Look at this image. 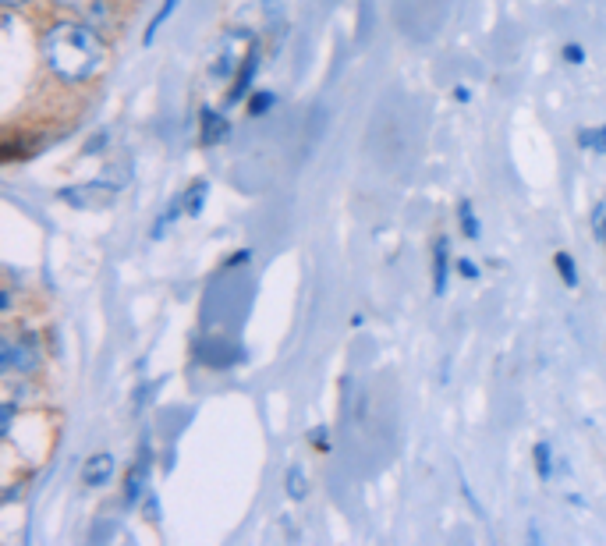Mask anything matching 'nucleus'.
I'll list each match as a JSON object with an SVG mask.
<instances>
[{
	"mask_svg": "<svg viewBox=\"0 0 606 546\" xmlns=\"http://www.w3.org/2000/svg\"><path fill=\"white\" fill-rule=\"evenodd\" d=\"M57 203L71 206V210H110L117 203V188L110 181H82V185L61 188Z\"/></svg>",
	"mask_w": 606,
	"mask_h": 546,
	"instance_id": "2",
	"label": "nucleus"
},
{
	"mask_svg": "<svg viewBox=\"0 0 606 546\" xmlns=\"http://www.w3.org/2000/svg\"><path fill=\"white\" fill-rule=\"evenodd\" d=\"M451 245H447V238H436L433 242V291L436 295H443L447 291V273H451Z\"/></svg>",
	"mask_w": 606,
	"mask_h": 546,
	"instance_id": "8",
	"label": "nucleus"
},
{
	"mask_svg": "<svg viewBox=\"0 0 606 546\" xmlns=\"http://www.w3.org/2000/svg\"><path fill=\"white\" fill-rule=\"evenodd\" d=\"M454 96H458V103H468V100H472V89H468V86H458V89H454Z\"/></svg>",
	"mask_w": 606,
	"mask_h": 546,
	"instance_id": "24",
	"label": "nucleus"
},
{
	"mask_svg": "<svg viewBox=\"0 0 606 546\" xmlns=\"http://www.w3.org/2000/svg\"><path fill=\"white\" fill-rule=\"evenodd\" d=\"M178 4H181V0H164V4H160V11H156V15H153V22H149V25H146V32H142V43H153L156 32H160V25H164L167 18L174 15V8H178Z\"/></svg>",
	"mask_w": 606,
	"mask_h": 546,
	"instance_id": "12",
	"label": "nucleus"
},
{
	"mask_svg": "<svg viewBox=\"0 0 606 546\" xmlns=\"http://www.w3.org/2000/svg\"><path fill=\"white\" fill-rule=\"evenodd\" d=\"M4 8H29V4H36V0H0Z\"/></svg>",
	"mask_w": 606,
	"mask_h": 546,
	"instance_id": "23",
	"label": "nucleus"
},
{
	"mask_svg": "<svg viewBox=\"0 0 606 546\" xmlns=\"http://www.w3.org/2000/svg\"><path fill=\"white\" fill-rule=\"evenodd\" d=\"M227 135H231L227 114H220V110H213V107H202L199 110V146L213 149V146H220V142H227Z\"/></svg>",
	"mask_w": 606,
	"mask_h": 546,
	"instance_id": "5",
	"label": "nucleus"
},
{
	"mask_svg": "<svg viewBox=\"0 0 606 546\" xmlns=\"http://www.w3.org/2000/svg\"><path fill=\"white\" fill-rule=\"evenodd\" d=\"M284 490H288L291 500H305L309 497V476L302 472V465L288 468V479H284Z\"/></svg>",
	"mask_w": 606,
	"mask_h": 546,
	"instance_id": "9",
	"label": "nucleus"
},
{
	"mask_svg": "<svg viewBox=\"0 0 606 546\" xmlns=\"http://www.w3.org/2000/svg\"><path fill=\"white\" fill-rule=\"evenodd\" d=\"M592 231H596V238L603 242V249H606V199L596 206V210H592Z\"/></svg>",
	"mask_w": 606,
	"mask_h": 546,
	"instance_id": "17",
	"label": "nucleus"
},
{
	"mask_svg": "<svg viewBox=\"0 0 606 546\" xmlns=\"http://www.w3.org/2000/svg\"><path fill=\"white\" fill-rule=\"evenodd\" d=\"M578 146H582V149H592V153H606V125H599V128H582V132H578Z\"/></svg>",
	"mask_w": 606,
	"mask_h": 546,
	"instance_id": "14",
	"label": "nucleus"
},
{
	"mask_svg": "<svg viewBox=\"0 0 606 546\" xmlns=\"http://www.w3.org/2000/svg\"><path fill=\"white\" fill-rule=\"evenodd\" d=\"M553 266H557L560 281L568 284V288H578V266H575V256H571V252H557V256H553Z\"/></svg>",
	"mask_w": 606,
	"mask_h": 546,
	"instance_id": "11",
	"label": "nucleus"
},
{
	"mask_svg": "<svg viewBox=\"0 0 606 546\" xmlns=\"http://www.w3.org/2000/svg\"><path fill=\"white\" fill-rule=\"evenodd\" d=\"M43 64L64 86H86L107 64V43L89 22H54L39 39Z\"/></svg>",
	"mask_w": 606,
	"mask_h": 546,
	"instance_id": "1",
	"label": "nucleus"
},
{
	"mask_svg": "<svg viewBox=\"0 0 606 546\" xmlns=\"http://www.w3.org/2000/svg\"><path fill=\"white\" fill-rule=\"evenodd\" d=\"M273 103H277V93H270V89H259V93H252L249 100H245V107H249L252 117H263V114H270Z\"/></svg>",
	"mask_w": 606,
	"mask_h": 546,
	"instance_id": "15",
	"label": "nucleus"
},
{
	"mask_svg": "<svg viewBox=\"0 0 606 546\" xmlns=\"http://www.w3.org/2000/svg\"><path fill=\"white\" fill-rule=\"evenodd\" d=\"M532 461H536V472H539V479H550L553 476V454H550V444L546 440H539L536 444V451H532Z\"/></svg>",
	"mask_w": 606,
	"mask_h": 546,
	"instance_id": "16",
	"label": "nucleus"
},
{
	"mask_svg": "<svg viewBox=\"0 0 606 546\" xmlns=\"http://www.w3.org/2000/svg\"><path fill=\"white\" fill-rule=\"evenodd\" d=\"M0 369L4 373H22V376H32L39 373V348L36 341H29V337H22V341H4V348H0Z\"/></svg>",
	"mask_w": 606,
	"mask_h": 546,
	"instance_id": "3",
	"label": "nucleus"
},
{
	"mask_svg": "<svg viewBox=\"0 0 606 546\" xmlns=\"http://www.w3.org/2000/svg\"><path fill=\"white\" fill-rule=\"evenodd\" d=\"M309 444L316 447V451H330V429L327 426H316L309 433Z\"/></svg>",
	"mask_w": 606,
	"mask_h": 546,
	"instance_id": "18",
	"label": "nucleus"
},
{
	"mask_svg": "<svg viewBox=\"0 0 606 546\" xmlns=\"http://www.w3.org/2000/svg\"><path fill=\"white\" fill-rule=\"evenodd\" d=\"M454 266H458V273L465 277V281H475V277H479V266H475L472 259H458Z\"/></svg>",
	"mask_w": 606,
	"mask_h": 546,
	"instance_id": "20",
	"label": "nucleus"
},
{
	"mask_svg": "<svg viewBox=\"0 0 606 546\" xmlns=\"http://www.w3.org/2000/svg\"><path fill=\"white\" fill-rule=\"evenodd\" d=\"M256 75H259V47L252 43L241 57L238 71H234V82L227 89V103H245L252 96V86H256Z\"/></svg>",
	"mask_w": 606,
	"mask_h": 546,
	"instance_id": "4",
	"label": "nucleus"
},
{
	"mask_svg": "<svg viewBox=\"0 0 606 546\" xmlns=\"http://www.w3.org/2000/svg\"><path fill=\"white\" fill-rule=\"evenodd\" d=\"M458 220H461V231H465L468 242H479L482 227H479V220H475V210H472V203H468V199H461V203H458Z\"/></svg>",
	"mask_w": 606,
	"mask_h": 546,
	"instance_id": "10",
	"label": "nucleus"
},
{
	"mask_svg": "<svg viewBox=\"0 0 606 546\" xmlns=\"http://www.w3.org/2000/svg\"><path fill=\"white\" fill-rule=\"evenodd\" d=\"M206 192H210V181H195V185L185 192V213H188V217H199V213H202Z\"/></svg>",
	"mask_w": 606,
	"mask_h": 546,
	"instance_id": "13",
	"label": "nucleus"
},
{
	"mask_svg": "<svg viewBox=\"0 0 606 546\" xmlns=\"http://www.w3.org/2000/svg\"><path fill=\"white\" fill-rule=\"evenodd\" d=\"M252 259V252L249 249H241V252H234L231 259H227V270H238V266H245Z\"/></svg>",
	"mask_w": 606,
	"mask_h": 546,
	"instance_id": "21",
	"label": "nucleus"
},
{
	"mask_svg": "<svg viewBox=\"0 0 606 546\" xmlns=\"http://www.w3.org/2000/svg\"><path fill=\"white\" fill-rule=\"evenodd\" d=\"M0 305H4V312H11V291H4V295H0Z\"/></svg>",
	"mask_w": 606,
	"mask_h": 546,
	"instance_id": "25",
	"label": "nucleus"
},
{
	"mask_svg": "<svg viewBox=\"0 0 606 546\" xmlns=\"http://www.w3.org/2000/svg\"><path fill=\"white\" fill-rule=\"evenodd\" d=\"M114 472H117L114 454L110 451L93 454V458L82 465V486H86V490H100V486H107L110 479H114Z\"/></svg>",
	"mask_w": 606,
	"mask_h": 546,
	"instance_id": "7",
	"label": "nucleus"
},
{
	"mask_svg": "<svg viewBox=\"0 0 606 546\" xmlns=\"http://www.w3.org/2000/svg\"><path fill=\"white\" fill-rule=\"evenodd\" d=\"M103 142H107V132H100L96 139H89V142H86V153H89V156L103 153Z\"/></svg>",
	"mask_w": 606,
	"mask_h": 546,
	"instance_id": "22",
	"label": "nucleus"
},
{
	"mask_svg": "<svg viewBox=\"0 0 606 546\" xmlns=\"http://www.w3.org/2000/svg\"><path fill=\"white\" fill-rule=\"evenodd\" d=\"M149 461H153V451H149V444L139 451V458H135V465L128 468V479H125V504L135 507L142 497H146V486H149Z\"/></svg>",
	"mask_w": 606,
	"mask_h": 546,
	"instance_id": "6",
	"label": "nucleus"
},
{
	"mask_svg": "<svg viewBox=\"0 0 606 546\" xmlns=\"http://www.w3.org/2000/svg\"><path fill=\"white\" fill-rule=\"evenodd\" d=\"M560 54H564V61H568V64H585V50L578 47V43H568Z\"/></svg>",
	"mask_w": 606,
	"mask_h": 546,
	"instance_id": "19",
	"label": "nucleus"
}]
</instances>
